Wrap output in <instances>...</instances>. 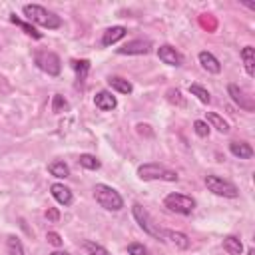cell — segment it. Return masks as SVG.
Masks as SVG:
<instances>
[{
  "label": "cell",
  "mask_w": 255,
  "mask_h": 255,
  "mask_svg": "<svg viewBox=\"0 0 255 255\" xmlns=\"http://www.w3.org/2000/svg\"><path fill=\"white\" fill-rule=\"evenodd\" d=\"M205 122H207L209 128H215L219 133H229V124H227L219 114L207 112V114H205Z\"/></svg>",
  "instance_id": "20"
},
{
  "label": "cell",
  "mask_w": 255,
  "mask_h": 255,
  "mask_svg": "<svg viewBox=\"0 0 255 255\" xmlns=\"http://www.w3.org/2000/svg\"><path fill=\"white\" fill-rule=\"evenodd\" d=\"M227 94H229V98H231L241 110H245V112H253V110H255V104H253L251 96H247L239 86L227 84Z\"/></svg>",
  "instance_id": "10"
},
{
  "label": "cell",
  "mask_w": 255,
  "mask_h": 255,
  "mask_svg": "<svg viewBox=\"0 0 255 255\" xmlns=\"http://www.w3.org/2000/svg\"><path fill=\"white\" fill-rule=\"evenodd\" d=\"M6 251H8V255H24V245H22V241L16 235H8Z\"/></svg>",
  "instance_id": "25"
},
{
  "label": "cell",
  "mask_w": 255,
  "mask_h": 255,
  "mask_svg": "<svg viewBox=\"0 0 255 255\" xmlns=\"http://www.w3.org/2000/svg\"><path fill=\"white\" fill-rule=\"evenodd\" d=\"M94 199L106 211H120L124 207V197L112 185H106V183L94 185Z\"/></svg>",
  "instance_id": "2"
},
{
  "label": "cell",
  "mask_w": 255,
  "mask_h": 255,
  "mask_svg": "<svg viewBox=\"0 0 255 255\" xmlns=\"http://www.w3.org/2000/svg\"><path fill=\"white\" fill-rule=\"evenodd\" d=\"M46 239H48V243L54 245V247H60V245L64 243V239H62V235H60L58 231H48V233H46Z\"/></svg>",
  "instance_id": "31"
},
{
  "label": "cell",
  "mask_w": 255,
  "mask_h": 255,
  "mask_svg": "<svg viewBox=\"0 0 255 255\" xmlns=\"http://www.w3.org/2000/svg\"><path fill=\"white\" fill-rule=\"evenodd\" d=\"M72 70L76 72L78 82H84L90 72V60H72Z\"/></svg>",
  "instance_id": "23"
},
{
  "label": "cell",
  "mask_w": 255,
  "mask_h": 255,
  "mask_svg": "<svg viewBox=\"0 0 255 255\" xmlns=\"http://www.w3.org/2000/svg\"><path fill=\"white\" fill-rule=\"evenodd\" d=\"M157 58H159L163 64L171 66V68H179V66L183 64L181 52H177V50H175L173 46H169V44H161V46L157 48Z\"/></svg>",
  "instance_id": "9"
},
{
  "label": "cell",
  "mask_w": 255,
  "mask_h": 255,
  "mask_svg": "<svg viewBox=\"0 0 255 255\" xmlns=\"http://www.w3.org/2000/svg\"><path fill=\"white\" fill-rule=\"evenodd\" d=\"M179 96H181V92H179V90H167V98H169V102H177L179 106H183L185 102H183Z\"/></svg>",
  "instance_id": "32"
},
{
  "label": "cell",
  "mask_w": 255,
  "mask_h": 255,
  "mask_svg": "<svg viewBox=\"0 0 255 255\" xmlns=\"http://www.w3.org/2000/svg\"><path fill=\"white\" fill-rule=\"evenodd\" d=\"M137 177L143 179V181H169V183H175L179 179L177 171L165 167V165H159V163H143L137 167Z\"/></svg>",
  "instance_id": "3"
},
{
  "label": "cell",
  "mask_w": 255,
  "mask_h": 255,
  "mask_svg": "<svg viewBox=\"0 0 255 255\" xmlns=\"http://www.w3.org/2000/svg\"><path fill=\"white\" fill-rule=\"evenodd\" d=\"M209 126H207V122L205 120H195L193 122V131L199 135V137H207L209 135Z\"/></svg>",
  "instance_id": "28"
},
{
  "label": "cell",
  "mask_w": 255,
  "mask_h": 255,
  "mask_svg": "<svg viewBox=\"0 0 255 255\" xmlns=\"http://www.w3.org/2000/svg\"><path fill=\"white\" fill-rule=\"evenodd\" d=\"M163 205L169 211H173V213L189 215L195 209V199L189 197V195H185V193H167L165 199H163Z\"/></svg>",
  "instance_id": "6"
},
{
  "label": "cell",
  "mask_w": 255,
  "mask_h": 255,
  "mask_svg": "<svg viewBox=\"0 0 255 255\" xmlns=\"http://www.w3.org/2000/svg\"><path fill=\"white\" fill-rule=\"evenodd\" d=\"M203 181H205V187H207L211 193L219 195V197H229V199H233V197L239 195L237 185H235L233 181H229V179H223L221 175L209 173V175H205Z\"/></svg>",
  "instance_id": "4"
},
{
  "label": "cell",
  "mask_w": 255,
  "mask_h": 255,
  "mask_svg": "<svg viewBox=\"0 0 255 255\" xmlns=\"http://www.w3.org/2000/svg\"><path fill=\"white\" fill-rule=\"evenodd\" d=\"M187 90H189V94L195 96L201 104H209V102H211V96H209V92H207L203 86H199V84H189Z\"/></svg>",
  "instance_id": "26"
},
{
  "label": "cell",
  "mask_w": 255,
  "mask_h": 255,
  "mask_svg": "<svg viewBox=\"0 0 255 255\" xmlns=\"http://www.w3.org/2000/svg\"><path fill=\"white\" fill-rule=\"evenodd\" d=\"M94 106L98 110H102V112H112L118 106V100H116V96L110 90H100L94 96Z\"/></svg>",
  "instance_id": "11"
},
{
  "label": "cell",
  "mask_w": 255,
  "mask_h": 255,
  "mask_svg": "<svg viewBox=\"0 0 255 255\" xmlns=\"http://www.w3.org/2000/svg\"><path fill=\"white\" fill-rule=\"evenodd\" d=\"M22 12L30 20V24H36L40 28L58 30L62 26V18L58 14H54V12H50L48 8L40 6V4H24L22 6Z\"/></svg>",
  "instance_id": "1"
},
{
  "label": "cell",
  "mask_w": 255,
  "mask_h": 255,
  "mask_svg": "<svg viewBox=\"0 0 255 255\" xmlns=\"http://www.w3.org/2000/svg\"><path fill=\"white\" fill-rule=\"evenodd\" d=\"M229 153L237 159H251L253 157V147L247 141H231L229 143Z\"/></svg>",
  "instance_id": "16"
},
{
  "label": "cell",
  "mask_w": 255,
  "mask_h": 255,
  "mask_svg": "<svg viewBox=\"0 0 255 255\" xmlns=\"http://www.w3.org/2000/svg\"><path fill=\"white\" fill-rule=\"evenodd\" d=\"M128 253L129 255H147V247L143 243H137V241H131L128 245Z\"/></svg>",
  "instance_id": "30"
},
{
  "label": "cell",
  "mask_w": 255,
  "mask_h": 255,
  "mask_svg": "<svg viewBox=\"0 0 255 255\" xmlns=\"http://www.w3.org/2000/svg\"><path fill=\"white\" fill-rule=\"evenodd\" d=\"M161 237H163V241H169V243L175 245L177 249H189V245H191V239H189L183 231L163 229V231H161Z\"/></svg>",
  "instance_id": "12"
},
{
  "label": "cell",
  "mask_w": 255,
  "mask_h": 255,
  "mask_svg": "<svg viewBox=\"0 0 255 255\" xmlns=\"http://www.w3.org/2000/svg\"><path fill=\"white\" fill-rule=\"evenodd\" d=\"M126 28L124 26H112V28H108L104 34H102V40H100V44L104 46V48H110V46H114V44H118L124 36H126Z\"/></svg>",
  "instance_id": "15"
},
{
  "label": "cell",
  "mask_w": 255,
  "mask_h": 255,
  "mask_svg": "<svg viewBox=\"0 0 255 255\" xmlns=\"http://www.w3.org/2000/svg\"><path fill=\"white\" fill-rule=\"evenodd\" d=\"M48 171H50V175H54V177H58V179H66V177L70 175V167H68V163H64V161H52V163L48 165Z\"/></svg>",
  "instance_id": "22"
},
{
  "label": "cell",
  "mask_w": 255,
  "mask_h": 255,
  "mask_svg": "<svg viewBox=\"0 0 255 255\" xmlns=\"http://www.w3.org/2000/svg\"><path fill=\"white\" fill-rule=\"evenodd\" d=\"M78 163H80L84 169H90V171H96V169L102 167L100 159H98L96 155H92V153H82V155L78 157Z\"/></svg>",
  "instance_id": "24"
},
{
  "label": "cell",
  "mask_w": 255,
  "mask_h": 255,
  "mask_svg": "<svg viewBox=\"0 0 255 255\" xmlns=\"http://www.w3.org/2000/svg\"><path fill=\"white\" fill-rule=\"evenodd\" d=\"M241 60H243V66H245V72L247 76H255V48L253 46H245L241 48Z\"/></svg>",
  "instance_id": "19"
},
{
  "label": "cell",
  "mask_w": 255,
  "mask_h": 255,
  "mask_svg": "<svg viewBox=\"0 0 255 255\" xmlns=\"http://www.w3.org/2000/svg\"><path fill=\"white\" fill-rule=\"evenodd\" d=\"M84 249L88 251V255H112L104 245H100L96 241H84Z\"/></svg>",
  "instance_id": "27"
},
{
  "label": "cell",
  "mask_w": 255,
  "mask_h": 255,
  "mask_svg": "<svg viewBox=\"0 0 255 255\" xmlns=\"http://www.w3.org/2000/svg\"><path fill=\"white\" fill-rule=\"evenodd\" d=\"M108 86H110L112 90L120 92V94H126V96L133 92L131 82H129V80H126V78H122V76H110V78H108Z\"/></svg>",
  "instance_id": "17"
},
{
  "label": "cell",
  "mask_w": 255,
  "mask_h": 255,
  "mask_svg": "<svg viewBox=\"0 0 255 255\" xmlns=\"http://www.w3.org/2000/svg\"><path fill=\"white\" fill-rule=\"evenodd\" d=\"M46 219H48V221H54V223H56V221L60 219V211H58L56 207H48V211H46Z\"/></svg>",
  "instance_id": "33"
},
{
  "label": "cell",
  "mask_w": 255,
  "mask_h": 255,
  "mask_svg": "<svg viewBox=\"0 0 255 255\" xmlns=\"http://www.w3.org/2000/svg\"><path fill=\"white\" fill-rule=\"evenodd\" d=\"M10 22H12V24H16L18 28H22L26 36H30V38H34V40H42V32H38L34 24L24 22V20H22V18H18L16 14H10Z\"/></svg>",
  "instance_id": "18"
},
{
  "label": "cell",
  "mask_w": 255,
  "mask_h": 255,
  "mask_svg": "<svg viewBox=\"0 0 255 255\" xmlns=\"http://www.w3.org/2000/svg\"><path fill=\"white\" fill-rule=\"evenodd\" d=\"M50 255H70L68 251H60V249H56V251H52Z\"/></svg>",
  "instance_id": "34"
},
{
  "label": "cell",
  "mask_w": 255,
  "mask_h": 255,
  "mask_svg": "<svg viewBox=\"0 0 255 255\" xmlns=\"http://www.w3.org/2000/svg\"><path fill=\"white\" fill-rule=\"evenodd\" d=\"M131 213H133V219L137 221V225L147 233V235H151V237H155V239H161L163 241V237H161V227L151 219V215H149V211L141 205V203H133L131 205Z\"/></svg>",
  "instance_id": "5"
},
{
  "label": "cell",
  "mask_w": 255,
  "mask_h": 255,
  "mask_svg": "<svg viewBox=\"0 0 255 255\" xmlns=\"http://www.w3.org/2000/svg\"><path fill=\"white\" fill-rule=\"evenodd\" d=\"M249 255H255V251H253V249H249Z\"/></svg>",
  "instance_id": "35"
},
{
  "label": "cell",
  "mask_w": 255,
  "mask_h": 255,
  "mask_svg": "<svg viewBox=\"0 0 255 255\" xmlns=\"http://www.w3.org/2000/svg\"><path fill=\"white\" fill-rule=\"evenodd\" d=\"M197 60H199L201 68H203L207 74H219V72H221V64H219V60H217L211 52L201 50V52L197 54Z\"/></svg>",
  "instance_id": "14"
},
{
  "label": "cell",
  "mask_w": 255,
  "mask_h": 255,
  "mask_svg": "<svg viewBox=\"0 0 255 255\" xmlns=\"http://www.w3.org/2000/svg\"><path fill=\"white\" fill-rule=\"evenodd\" d=\"M50 193H52V197H54L60 205H64V207L72 205V201H74L72 189L66 187L64 183H52V185H50Z\"/></svg>",
  "instance_id": "13"
},
{
  "label": "cell",
  "mask_w": 255,
  "mask_h": 255,
  "mask_svg": "<svg viewBox=\"0 0 255 255\" xmlns=\"http://www.w3.org/2000/svg\"><path fill=\"white\" fill-rule=\"evenodd\" d=\"M149 50H151V42L137 38V40H129L128 44H124L116 52L120 56H143V54H149Z\"/></svg>",
  "instance_id": "8"
},
{
  "label": "cell",
  "mask_w": 255,
  "mask_h": 255,
  "mask_svg": "<svg viewBox=\"0 0 255 255\" xmlns=\"http://www.w3.org/2000/svg\"><path fill=\"white\" fill-rule=\"evenodd\" d=\"M66 108H68V102L64 100V96L54 94V98H52V112H54V114H60V112L66 110Z\"/></svg>",
  "instance_id": "29"
},
{
  "label": "cell",
  "mask_w": 255,
  "mask_h": 255,
  "mask_svg": "<svg viewBox=\"0 0 255 255\" xmlns=\"http://www.w3.org/2000/svg\"><path fill=\"white\" fill-rule=\"evenodd\" d=\"M221 245L229 255H241V251H243V243H241V239L237 235H225Z\"/></svg>",
  "instance_id": "21"
},
{
  "label": "cell",
  "mask_w": 255,
  "mask_h": 255,
  "mask_svg": "<svg viewBox=\"0 0 255 255\" xmlns=\"http://www.w3.org/2000/svg\"><path fill=\"white\" fill-rule=\"evenodd\" d=\"M34 62H36V66H38L42 72H46L48 76H60V72H62L60 56L54 54V52L42 50V52H38V54L34 56Z\"/></svg>",
  "instance_id": "7"
}]
</instances>
